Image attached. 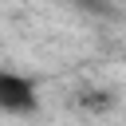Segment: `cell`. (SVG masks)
Instances as JSON below:
<instances>
[{"label":"cell","instance_id":"cell-1","mask_svg":"<svg viewBox=\"0 0 126 126\" xmlns=\"http://www.w3.org/2000/svg\"><path fill=\"white\" fill-rule=\"evenodd\" d=\"M39 110V87L32 75L16 71V67H0V114L24 118Z\"/></svg>","mask_w":126,"mask_h":126}]
</instances>
